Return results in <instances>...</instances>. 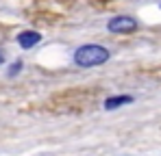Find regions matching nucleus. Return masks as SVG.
<instances>
[{"label": "nucleus", "instance_id": "1", "mask_svg": "<svg viewBox=\"0 0 161 156\" xmlns=\"http://www.w3.org/2000/svg\"><path fill=\"white\" fill-rule=\"evenodd\" d=\"M109 59H111V52L98 44H85L74 52V63L79 67H96V65L107 63Z\"/></svg>", "mask_w": 161, "mask_h": 156}, {"label": "nucleus", "instance_id": "2", "mask_svg": "<svg viewBox=\"0 0 161 156\" xmlns=\"http://www.w3.org/2000/svg\"><path fill=\"white\" fill-rule=\"evenodd\" d=\"M139 28V22L133 15H115L107 22V30L109 33H133Z\"/></svg>", "mask_w": 161, "mask_h": 156}, {"label": "nucleus", "instance_id": "3", "mask_svg": "<svg viewBox=\"0 0 161 156\" xmlns=\"http://www.w3.org/2000/svg\"><path fill=\"white\" fill-rule=\"evenodd\" d=\"M15 41H18V46L22 50H31V48H35L42 41V33H37V30H22L15 37Z\"/></svg>", "mask_w": 161, "mask_h": 156}, {"label": "nucleus", "instance_id": "4", "mask_svg": "<svg viewBox=\"0 0 161 156\" xmlns=\"http://www.w3.org/2000/svg\"><path fill=\"white\" fill-rule=\"evenodd\" d=\"M133 100H135L133 96H113V98H107L105 100V108L107 111H113V108H120L124 104H131Z\"/></svg>", "mask_w": 161, "mask_h": 156}, {"label": "nucleus", "instance_id": "5", "mask_svg": "<svg viewBox=\"0 0 161 156\" xmlns=\"http://www.w3.org/2000/svg\"><path fill=\"white\" fill-rule=\"evenodd\" d=\"M22 67H24V63L22 61H15L11 67H9V78H13V76H18L20 72H22Z\"/></svg>", "mask_w": 161, "mask_h": 156}, {"label": "nucleus", "instance_id": "6", "mask_svg": "<svg viewBox=\"0 0 161 156\" xmlns=\"http://www.w3.org/2000/svg\"><path fill=\"white\" fill-rule=\"evenodd\" d=\"M4 59H7V56H4V52L0 50V65H2V63H4Z\"/></svg>", "mask_w": 161, "mask_h": 156}, {"label": "nucleus", "instance_id": "7", "mask_svg": "<svg viewBox=\"0 0 161 156\" xmlns=\"http://www.w3.org/2000/svg\"><path fill=\"white\" fill-rule=\"evenodd\" d=\"M159 9H161V4H159Z\"/></svg>", "mask_w": 161, "mask_h": 156}]
</instances>
